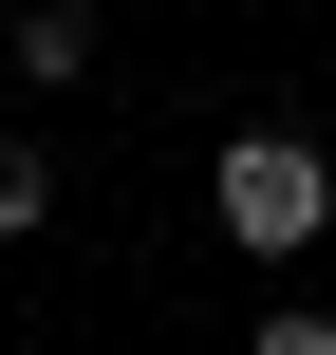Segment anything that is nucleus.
Masks as SVG:
<instances>
[{"label":"nucleus","mask_w":336,"mask_h":355,"mask_svg":"<svg viewBox=\"0 0 336 355\" xmlns=\"http://www.w3.org/2000/svg\"><path fill=\"white\" fill-rule=\"evenodd\" d=\"M206 206H224L243 262H299V243H336V150L318 131H224L206 150Z\"/></svg>","instance_id":"nucleus-1"},{"label":"nucleus","mask_w":336,"mask_h":355,"mask_svg":"<svg viewBox=\"0 0 336 355\" xmlns=\"http://www.w3.org/2000/svg\"><path fill=\"white\" fill-rule=\"evenodd\" d=\"M0 37H19V75H94V19H75V0H37V19H0Z\"/></svg>","instance_id":"nucleus-2"},{"label":"nucleus","mask_w":336,"mask_h":355,"mask_svg":"<svg viewBox=\"0 0 336 355\" xmlns=\"http://www.w3.org/2000/svg\"><path fill=\"white\" fill-rule=\"evenodd\" d=\"M243 355H336V318H318V300H281V318H243Z\"/></svg>","instance_id":"nucleus-3"},{"label":"nucleus","mask_w":336,"mask_h":355,"mask_svg":"<svg viewBox=\"0 0 336 355\" xmlns=\"http://www.w3.org/2000/svg\"><path fill=\"white\" fill-rule=\"evenodd\" d=\"M37 206H56V168H37V150H0V243H19Z\"/></svg>","instance_id":"nucleus-4"}]
</instances>
